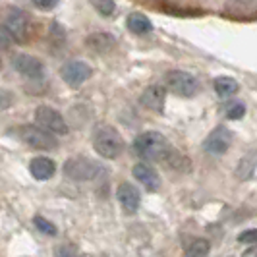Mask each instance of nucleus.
Instances as JSON below:
<instances>
[{"label": "nucleus", "mask_w": 257, "mask_h": 257, "mask_svg": "<svg viewBox=\"0 0 257 257\" xmlns=\"http://www.w3.org/2000/svg\"><path fill=\"white\" fill-rule=\"evenodd\" d=\"M93 147L103 159L114 161L124 153V140L114 126L99 124L93 132Z\"/></svg>", "instance_id": "1"}, {"label": "nucleus", "mask_w": 257, "mask_h": 257, "mask_svg": "<svg viewBox=\"0 0 257 257\" xmlns=\"http://www.w3.org/2000/svg\"><path fill=\"white\" fill-rule=\"evenodd\" d=\"M132 147H134V153L138 157H142L145 161H155V163H161L170 149L167 138L161 132H153V130L140 134L134 140Z\"/></svg>", "instance_id": "2"}, {"label": "nucleus", "mask_w": 257, "mask_h": 257, "mask_svg": "<svg viewBox=\"0 0 257 257\" xmlns=\"http://www.w3.org/2000/svg\"><path fill=\"white\" fill-rule=\"evenodd\" d=\"M165 91H170L178 97H195L199 89H201V83L199 79L190 74V72H184V70H170L165 74Z\"/></svg>", "instance_id": "3"}, {"label": "nucleus", "mask_w": 257, "mask_h": 257, "mask_svg": "<svg viewBox=\"0 0 257 257\" xmlns=\"http://www.w3.org/2000/svg\"><path fill=\"white\" fill-rule=\"evenodd\" d=\"M14 136L24 142L26 145H29L31 149H37V151H52L58 147V140L51 136L49 132L37 128V126H20V128L14 130Z\"/></svg>", "instance_id": "4"}, {"label": "nucleus", "mask_w": 257, "mask_h": 257, "mask_svg": "<svg viewBox=\"0 0 257 257\" xmlns=\"http://www.w3.org/2000/svg\"><path fill=\"white\" fill-rule=\"evenodd\" d=\"M62 170L70 180L89 182L97 178V174L101 172V165L95 163L93 159H87V157H72L64 163Z\"/></svg>", "instance_id": "5"}, {"label": "nucleus", "mask_w": 257, "mask_h": 257, "mask_svg": "<svg viewBox=\"0 0 257 257\" xmlns=\"http://www.w3.org/2000/svg\"><path fill=\"white\" fill-rule=\"evenodd\" d=\"M35 126L45 132H49L51 136H66L68 134V124H66L64 116L60 114L56 108H52L49 104H41L35 110Z\"/></svg>", "instance_id": "6"}, {"label": "nucleus", "mask_w": 257, "mask_h": 257, "mask_svg": "<svg viewBox=\"0 0 257 257\" xmlns=\"http://www.w3.org/2000/svg\"><path fill=\"white\" fill-rule=\"evenodd\" d=\"M91 76H93V70L83 60H68L60 68V77L64 79L66 85H70V87L83 85Z\"/></svg>", "instance_id": "7"}, {"label": "nucleus", "mask_w": 257, "mask_h": 257, "mask_svg": "<svg viewBox=\"0 0 257 257\" xmlns=\"http://www.w3.org/2000/svg\"><path fill=\"white\" fill-rule=\"evenodd\" d=\"M12 66L18 74L29 77V79H43V76H45V64L39 60L37 56H31L26 52L16 54Z\"/></svg>", "instance_id": "8"}, {"label": "nucleus", "mask_w": 257, "mask_h": 257, "mask_svg": "<svg viewBox=\"0 0 257 257\" xmlns=\"http://www.w3.org/2000/svg\"><path fill=\"white\" fill-rule=\"evenodd\" d=\"M230 145H232L230 130L224 128V126H217V128L207 136V140L203 142V149L211 155H224L230 149Z\"/></svg>", "instance_id": "9"}, {"label": "nucleus", "mask_w": 257, "mask_h": 257, "mask_svg": "<svg viewBox=\"0 0 257 257\" xmlns=\"http://www.w3.org/2000/svg\"><path fill=\"white\" fill-rule=\"evenodd\" d=\"M132 174H134V178L140 182V184H143L149 192H159V190H161L163 178H161L159 170L153 168L151 165H147V163H138V165H134V168H132Z\"/></svg>", "instance_id": "10"}, {"label": "nucleus", "mask_w": 257, "mask_h": 257, "mask_svg": "<svg viewBox=\"0 0 257 257\" xmlns=\"http://www.w3.org/2000/svg\"><path fill=\"white\" fill-rule=\"evenodd\" d=\"M116 197H118L120 205H122V209H124L128 215H134V213L140 209V205H142V195L138 192V188H136L134 184H130V182H122V184L118 186Z\"/></svg>", "instance_id": "11"}, {"label": "nucleus", "mask_w": 257, "mask_h": 257, "mask_svg": "<svg viewBox=\"0 0 257 257\" xmlns=\"http://www.w3.org/2000/svg\"><path fill=\"white\" fill-rule=\"evenodd\" d=\"M6 31L12 35L14 41H20L24 43L29 33V20L22 10H12L6 18Z\"/></svg>", "instance_id": "12"}, {"label": "nucleus", "mask_w": 257, "mask_h": 257, "mask_svg": "<svg viewBox=\"0 0 257 257\" xmlns=\"http://www.w3.org/2000/svg\"><path fill=\"white\" fill-rule=\"evenodd\" d=\"M165 99H167V91H165V87H163V85H149V87L142 93L140 103H142L147 110H153V112H163Z\"/></svg>", "instance_id": "13"}, {"label": "nucleus", "mask_w": 257, "mask_h": 257, "mask_svg": "<svg viewBox=\"0 0 257 257\" xmlns=\"http://www.w3.org/2000/svg\"><path fill=\"white\" fill-rule=\"evenodd\" d=\"M29 172H31V176L35 180H51L52 176L56 174V163L49 157H35L29 163Z\"/></svg>", "instance_id": "14"}, {"label": "nucleus", "mask_w": 257, "mask_h": 257, "mask_svg": "<svg viewBox=\"0 0 257 257\" xmlns=\"http://www.w3.org/2000/svg\"><path fill=\"white\" fill-rule=\"evenodd\" d=\"M116 39L110 33H91L85 39V47L93 52H99V54H106L114 49Z\"/></svg>", "instance_id": "15"}, {"label": "nucleus", "mask_w": 257, "mask_h": 257, "mask_svg": "<svg viewBox=\"0 0 257 257\" xmlns=\"http://www.w3.org/2000/svg\"><path fill=\"white\" fill-rule=\"evenodd\" d=\"M126 27H128L132 33H136V35H147V33H151V31H153V24H151V20L142 12L130 14L128 20H126Z\"/></svg>", "instance_id": "16"}, {"label": "nucleus", "mask_w": 257, "mask_h": 257, "mask_svg": "<svg viewBox=\"0 0 257 257\" xmlns=\"http://www.w3.org/2000/svg\"><path fill=\"white\" fill-rule=\"evenodd\" d=\"M161 163L167 165L168 168H172V170H176V172H190L192 170V161L186 155L178 153L174 149H168V153L165 155V159Z\"/></svg>", "instance_id": "17"}, {"label": "nucleus", "mask_w": 257, "mask_h": 257, "mask_svg": "<svg viewBox=\"0 0 257 257\" xmlns=\"http://www.w3.org/2000/svg\"><path fill=\"white\" fill-rule=\"evenodd\" d=\"M213 85H215V91H217V95H219L220 99H228L232 95H236L238 89H240V83L234 77H228V76L217 77Z\"/></svg>", "instance_id": "18"}, {"label": "nucleus", "mask_w": 257, "mask_h": 257, "mask_svg": "<svg viewBox=\"0 0 257 257\" xmlns=\"http://www.w3.org/2000/svg\"><path fill=\"white\" fill-rule=\"evenodd\" d=\"M211 251V244L205 238H197V240H192L186 251H184V257H207Z\"/></svg>", "instance_id": "19"}, {"label": "nucleus", "mask_w": 257, "mask_h": 257, "mask_svg": "<svg viewBox=\"0 0 257 257\" xmlns=\"http://www.w3.org/2000/svg\"><path fill=\"white\" fill-rule=\"evenodd\" d=\"M255 172V155H249V157H244L240 161V165L236 167V178L238 180H249Z\"/></svg>", "instance_id": "20"}, {"label": "nucleus", "mask_w": 257, "mask_h": 257, "mask_svg": "<svg viewBox=\"0 0 257 257\" xmlns=\"http://www.w3.org/2000/svg\"><path fill=\"white\" fill-rule=\"evenodd\" d=\"M49 37H51L52 45H56V47H62V45L66 43L64 27L60 26L58 22H52V24H51V31H49Z\"/></svg>", "instance_id": "21"}, {"label": "nucleus", "mask_w": 257, "mask_h": 257, "mask_svg": "<svg viewBox=\"0 0 257 257\" xmlns=\"http://www.w3.org/2000/svg\"><path fill=\"white\" fill-rule=\"evenodd\" d=\"M33 224H35V228H37L39 232H43V234H47V236H56L58 234V230H56V226L52 224L51 220H47L45 217H35L33 219Z\"/></svg>", "instance_id": "22"}, {"label": "nucleus", "mask_w": 257, "mask_h": 257, "mask_svg": "<svg viewBox=\"0 0 257 257\" xmlns=\"http://www.w3.org/2000/svg\"><path fill=\"white\" fill-rule=\"evenodd\" d=\"M93 8L101 14L103 18H108V16H112V14H114L116 2L114 0H97V2H93Z\"/></svg>", "instance_id": "23"}, {"label": "nucleus", "mask_w": 257, "mask_h": 257, "mask_svg": "<svg viewBox=\"0 0 257 257\" xmlns=\"http://www.w3.org/2000/svg\"><path fill=\"white\" fill-rule=\"evenodd\" d=\"M54 255L56 257H85L76 245L72 244H62V245H56L54 247Z\"/></svg>", "instance_id": "24"}, {"label": "nucleus", "mask_w": 257, "mask_h": 257, "mask_svg": "<svg viewBox=\"0 0 257 257\" xmlns=\"http://www.w3.org/2000/svg\"><path fill=\"white\" fill-rule=\"evenodd\" d=\"M244 114H245L244 103H232L230 106H228V110H226V116H228L230 120H240Z\"/></svg>", "instance_id": "25"}, {"label": "nucleus", "mask_w": 257, "mask_h": 257, "mask_svg": "<svg viewBox=\"0 0 257 257\" xmlns=\"http://www.w3.org/2000/svg\"><path fill=\"white\" fill-rule=\"evenodd\" d=\"M12 45H14L12 35L6 31V27L0 26V51H8Z\"/></svg>", "instance_id": "26"}, {"label": "nucleus", "mask_w": 257, "mask_h": 257, "mask_svg": "<svg viewBox=\"0 0 257 257\" xmlns=\"http://www.w3.org/2000/svg\"><path fill=\"white\" fill-rule=\"evenodd\" d=\"M14 103V97L10 91L0 89V110H8Z\"/></svg>", "instance_id": "27"}, {"label": "nucleus", "mask_w": 257, "mask_h": 257, "mask_svg": "<svg viewBox=\"0 0 257 257\" xmlns=\"http://www.w3.org/2000/svg\"><path fill=\"white\" fill-rule=\"evenodd\" d=\"M255 240H257L255 228H249V230L238 234V242H242V244H255Z\"/></svg>", "instance_id": "28"}, {"label": "nucleus", "mask_w": 257, "mask_h": 257, "mask_svg": "<svg viewBox=\"0 0 257 257\" xmlns=\"http://www.w3.org/2000/svg\"><path fill=\"white\" fill-rule=\"evenodd\" d=\"M33 6L39 8V10H52V8L58 6V2H56V0H35Z\"/></svg>", "instance_id": "29"}, {"label": "nucleus", "mask_w": 257, "mask_h": 257, "mask_svg": "<svg viewBox=\"0 0 257 257\" xmlns=\"http://www.w3.org/2000/svg\"><path fill=\"white\" fill-rule=\"evenodd\" d=\"M0 70H2V60H0Z\"/></svg>", "instance_id": "30"}]
</instances>
